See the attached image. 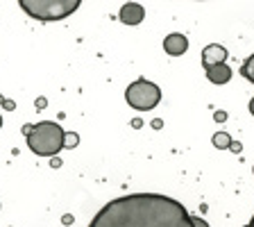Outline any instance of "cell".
I'll return each mask as SVG.
<instances>
[{
	"label": "cell",
	"instance_id": "1",
	"mask_svg": "<svg viewBox=\"0 0 254 227\" xmlns=\"http://www.w3.org/2000/svg\"><path fill=\"white\" fill-rule=\"evenodd\" d=\"M89 227H193L182 202L161 193H129L107 202Z\"/></svg>",
	"mask_w": 254,
	"mask_h": 227
},
{
	"label": "cell",
	"instance_id": "2",
	"mask_svg": "<svg viewBox=\"0 0 254 227\" xmlns=\"http://www.w3.org/2000/svg\"><path fill=\"white\" fill-rule=\"evenodd\" d=\"M64 132L55 121H41L32 125V132L27 134V148L39 157H55L64 150Z\"/></svg>",
	"mask_w": 254,
	"mask_h": 227
},
{
	"label": "cell",
	"instance_id": "3",
	"mask_svg": "<svg viewBox=\"0 0 254 227\" xmlns=\"http://www.w3.org/2000/svg\"><path fill=\"white\" fill-rule=\"evenodd\" d=\"M18 5L32 18L50 23V21H62L66 16H70L73 11H77V7L82 2L79 0H18Z\"/></svg>",
	"mask_w": 254,
	"mask_h": 227
},
{
	"label": "cell",
	"instance_id": "4",
	"mask_svg": "<svg viewBox=\"0 0 254 227\" xmlns=\"http://www.w3.org/2000/svg\"><path fill=\"white\" fill-rule=\"evenodd\" d=\"M125 100L136 111H152L161 102V89L150 79H134L125 89Z\"/></svg>",
	"mask_w": 254,
	"mask_h": 227
},
{
	"label": "cell",
	"instance_id": "5",
	"mask_svg": "<svg viewBox=\"0 0 254 227\" xmlns=\"http://www.w3.org/2000/svg\"><path fill=\"white\" fill-rule=\"evenodd\" d=\"M118 16H121V23H125V25H138L145 18V9L138 2H125L118 11Z\"/></svg>",
	"mask_w": 254,
	"mask_h": 227
},
{
	"label": "cell",
	"instance_id": "6",
	"mask_svg": "<svg viewBox=\"0 0 254 227\" xmlns=\"http://www.w3.org/2000/svg\"><path fill=\"white\" fill-rule=\"evenodd\" d=\"M164 50L170 55V57H180L189 50V39L182 34V32H173L164 39Z\"/></svg>",
	"mask_w": 254,
	"mask_h": 227
},
{
	"label": "cell",
	"instance_id": "7",
	"mask_svg": "<svg viewBox=\"0 0 254 227\" xmlns=\"http://www.w3.org/2000/svg\"><path fill=\"white\" fill-rule=\"evenodd\" d=\"M225 59H227V48L225 46L209 43V46L202 50V64H204V69L216 66V64H225Z\"/></svg>",
	"mask_w": 254,
	"mask_h": 227
},
{
	"label": "cell",
	"instance_id": "8",
	"mask_svg": "<svg viewBox=\"0 0 254 227\" xmlns=\"http://www.w3.org/2000/svg\"><path fill=\"white\" fill-rule=\"evenodd\" d=\"M206 77L213 84H227L229 79H232V69H229L227 64H216V66L206 69Z\"/></svg>",
	"mask_w": 254,
	"mask_h": 227
},
{
	"label": "cell",
	"instance_id": "9",
	"mask_svg": "<svg viewBox=\"0 0 254 227\" xmlns=\"http://www.w3.org/2000/svg\"><path fill=\"white\" fill-rule=\"evenodd\" d=\"M211 143L218 150H229V146H232V137H229L227 132H216L213 139H211Z\"/></svg>",
	"mask_w": 254,
	"mask_h": 227
},
{
	"label": "cell",
	"instance_id": "10",
	"mask_svg": "<svg viewBox=\"0 0 254 227\" xmlns=\"http://www.w3.org/2000/svg\"><path fill=\"white\" fill-rule=\"evenodd\" d=\"M241 73H243V77H248L250 82L254 84V55H250V57L243 62V69H241Z\"/></svg>",
	"mask_w": 254,
	"mask_h": 227
},
{
	"label": "cell",
	"instance_id": "11",
	"mask_svg": "<svg viewBox=\"0 0 254 227\" xmlns=\"http://www.w3.org/2000/svg\"><path fill=\"white\" fill-rule=\"evenodd\" d=\"M79 143V137L73 132H66V137H64V148H75Z\"/></svg>",
	"mask_w": 254,
	"mask_h": 227
},
{
	"label": "cell",
	"instance_id": "12",
	"mask_svg": "<svg viewBox=\"0 0 254 227\" xmlns=\"http://www.w3.org/2000/svg\"><path fill=\"white\" fill-rule=\"evenodd\" d=\"M190 223H193V227H209V223L200 216H190Z\"/></svg>",
	"mask_w": 254,
	"mask_h": 227
},
{
	"label": "cell",
	"instance_id": "13",
	"mask_svg": "<svg viewBox=\"0 0 254 227\" xmlns=\"http://www.w3.org/2000/svg\"><path fill=\"white\" fill-rule=\"evenodd\" d=\"M213 118H216V123H225V121H227V111H216V114H213Z\"/></svg>",
	"mask_w": 254,
	"mask_h": 227
},
{
	"label": "cell",
	"instance_id": "14",
	"mask_svg": "<svg viewBox=\"0 0 254 227\" xmlns=\"http://www.w3.org/2000/svg\"><path fill=\"white\" fill-rule=\"evenodd\" d=\"M229 150H232V152H241V150H243V143L241 141H232V146H229Z\"/></svg>",
	"mask_w": 254,
	"mask_h": 227
},
{
	"label": "cell",
	"instance_id": "15",
	"mask_svg": "<svg viewBox=\"0 0 254 227\" xmlns=\"http://www.w3.org/2000/svg\"><path fill=\"white\" fill-rule=\"evenodd\" d=\"M250 114H252V116H254V98H252V100H250Z\"/></svg>",
	"mask_w": 254,
	"mask_h": 227
},
{
	"label": "cell",
	"instance_id": "16",
	"mask_svg": "<svg viewBox=\"0 0 254 227\" xmlns=\"http://www.w3.org/2000/svg\"><path fill=\"white\" fill-rule=\"evenodd\" d=\"M245 227H254V216L250 218V223H248V225H245Z\"/></svg>",
	"mask_w": 254,
	"mask_h": 227
},
{
	"label": "cell",
	"instance_id": "17",
	"mask_svg": "<svg viewBox=\"0 0 254 227\" xmlns=\"http://www.w3.org/2000/svg\"><path fill=\"white\" fill-rule=\"evenodd\" d=\"M0 127H2V116H0Z\"/></svg>",
	"mask_w": 254,
	"mask_h": 227
},
{
	"label": "cell",
	"instance_id": "18",
	"mask_svg": "<svg viewBox=\"0 0 254 227\" xmlns=\"http://www.w3.org/2000/svg\"><path fill=\"white\" fill-rule=\"evenodd\" d=\"M252 170H254V168H252Z\"/></svg>",
	"mask_w": 254,
	"mask_h": 227
}]
</instances>
